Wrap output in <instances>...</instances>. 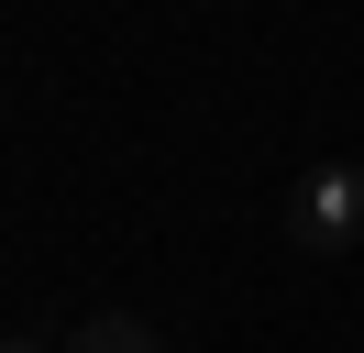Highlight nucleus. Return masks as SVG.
Masks as SVG:
<instances>
[{
  "mask_svg": "<svg viewBox=\"0 0 364 353\" xmlns=\"http://www.w3.org/2000/svg\"><path fill=\"white\" fill-rule=\"evenodd\" d=\"M287 243L309 265H342V254H353V243H364V166H309V176H298Z\"/></svg>",
  "mask_w": 364,
  "mask_h": 353,
  "instance_id": "obj_1",
  "label": "nucleus"
},
{
  "mask_svg": "<svg viewBox=\"0 0 364 353\" xmlns=\"http://www.w3.org/2000/svg\"><path fill=\"white\" fill-rule=\"evenodd\" d=\"M67 353H166V342H155V320H122V309H111V320H89Z\"/></svg>",
  "mask_w": 364,
  "mask_h": 353,
  "instance_id": "obj_2",
  "label": "nucleus"
},
{
  "mask_svg": "<svg viewBox=\"0 0 364 353\" xmlns=\"http://www.w3.org/2000/svg\"><path fill=\"white\" fill-rule=\"evenodd\" d=\"M0 353H45V342H23V331H0Z\"/></svg>",
  "mask_w": 364,
  "mask_h": 353,
  "instance_id": "obj_3",
  "label": "nucleus"
}]
</instances>
